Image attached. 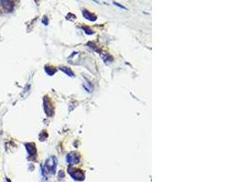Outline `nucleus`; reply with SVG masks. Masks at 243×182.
<instances>
[{
  "label": "nucleus",
  "instance_id": "9b49d317",
  "mask_svg": "<svg viewBox=\"0 0 243 182\" xmlns=\"http://www.w3.org/2000/svg\"><path fill=\"white\" fill-rule=\"evenodd\" d=\"M84 28V30L86 31V33L87 34V35H90V34H93V31L91 30V29H89V28H87V27H86V26H84L83 27Z\"/></svg>",
  "mask_w": 243,
  "mask_h": 182
},
{
  "label": "nucleus",
  "instance_id": "f257e3e1",
  "mask_svg": "<svg viewBox=\"0 0 243 182\" xmlns=\"http://www.w3.org/2000/svg\"><path fill=\"white\" fill-rule=\"evenodd\" d=\"M58 159L55 156H50L46 160L44 166H42V174L46 176L48 174H55L56 169H57Z\"/></svg>",
  "mask_w": 243,
  "mask_h": 182
},
{
  "label": "nucleus",
  "instance_id": "f03ea898",
  "mask_svg": "<svg viewBox=\"0 0 243 182\" xmlns=\"http://www.w3.org/2000/svg\"><path fill=\"white\" fill-rule=\"evenodd\" d=\"M43 105H44V110H45L46 115L48 116H53L54 109H53L52 104H51V101L49 100V99L48 97H45L43 99Z\"/></svg>",
  "mask_w": 243,
  "mask_h": 182
},
{
  "label": "nucleus",
  "instance_id": "f8f14e48",
  "mask_svg": "<svg viewBox=\"0 0 243 182\" xmlns=\"http://www.w3.org/2000/svg\"><path fill=\"white\" fill-rule=\"evenodd\" d=\"M113 4L115 5V6L119 7H120V8H122V9H126V7L122 6V5H120V4H119V3H117V2H113Z\"/></svg>",
  "mask_w": 243,
  "mask_h": 182
},
{
  "label": "nucleus",
  "instance_id": "9d476101",
  "mask_svg": "<svg viewBox=\"0 0 243 182\" xmlns=\"http://www.w3.org/2000/svg\"><path fill=\"white\" fill-rule=\"evenodd\" d=\"M42 22H43V24H44L45 26H48V17H46V16H45V17H43V19H42Z\"/></svg>",
  "mask_w": 243,
  "mask_h": 182
},
{
  "label": "nucleus",
  "instance_id": "6e6552de",
  "mask_svg": "<svg viewBox=\"0 0 243 182\" xmlns=\"http://www.w3.org/2000/svg\"><path fill=\"white\" fill-rule=\"evenodd\" d=\"M60 70L63 71L65 74H67L68 77H75V74H74V72L72 71L71 68H67V67H61V68H60Z\"/></svg>",
  "mask_w": 243,
  "mask_h": 182
},
{
  "label": "nucleus",
  "instance_id": "0eeeda50",
  "mask_svg": "<svg viewBox=\"0 0 243 182\" xmlns=\"http://www.w3.org/2000/svg\"><path fill=\"white\" fill-rule=\"evenodd\" d=\"M0 3H2V6L6 11L11 12L14 9V3L11 1H0Z\"/></svg>",
  "mask_w": 243,
  "mask_h": 182
},
{
  "label": "nucleus",
  "instance_id": "20e7f679",
  "mask_svg": "<svg viewBox=\"0 0 243 182\" xmlns=\"http://www.w3.org/2000/svg\"><path fill=\"white\" fill-rule=\"evenodd\" d=\"M66 160H67V162L68 163L69 165L77 164V163L80 161V156H79V154H77V153H76V152L68 153V155H67Z\"/></svg>",
  "mask_w": 243,
  "mask_h": 182
},
{
  "label": "nucleus",
  "instance_id": "7ed1b4c3",
  "mask_svg": "<svg viewBox=\"0 0 243 182\" xmlns=\"http://www.w3.org/2000/svg\"><path fill=\"white\" fill-rule=\"evenodd\" d=\"M68 172L69 174L71 175V177L76 180H79L81 181L85 178V175H84V172L80 169H72V167H69L68 169Z\"/></svg>",
  "mask_w": 243,
  "mask_h": 182
},
{
  "label": "nucleus",
  "instance_id": "39448f33",
  "mask_svg": "<svg viewBox=\"0 0 243 182\" xmlns=\"http://www.w3.org/2000/svg\"><path fill=\"white\" fill-rule=\"evenodd\" d=\"M25 147L29 156H35L36 154V148L34 143H26Z\"/></svg>",
  "mask_w": 243,
  "mask_h": 182
},
{
  "label": "nucleus",
  "instance_id": "ddd939ff",
  "mask_svg": "<svg viewBox=\"0 0 243 182\" xmlns=\"http://www.w3.org/2000/svg\"><path fill=\"white\" fill-rule=\"evenodd\" d=\"M7 182H11V180L9 179H7Z\"/></svg>",
  "mask_w": 243,
  "mask_h": 182
},
{
  "label": "nucleus",
  "instance_id": "423d86ee",
  "mask_svg": "<svg viewBox=\"0 0 243 182\" xmlns=\"http://www.w3.org/2000/svg\"><path fill=\"white\" fill-rule=\"evenodd\" d=\"M82 15L83 17L86 18L87 20H90V21H96L97 19V17L94 15V14L90 13L89 11H87V9H83L82 10Z\"/></svg>",
  "mask_w": 243,
  "mask_h": 182
},
{
  "label": "nucleus",
  "instance_id": "1a4fd4ad",
  "mask_svg": "<svg viewBox=\"0 0 243 182\" xmlns=\"http://www.w3.org/2000/svg\"><path fill=\"white\" fill-rule=\"evenodd\" d=\"M45 71L46 72V74L49 75V76H53V75L56 73L57 69L54 67H51V66H46L45 67Z\"/></svg>",
  "mask_w": 243,
  "mask_h": 182
}]
</instances>
